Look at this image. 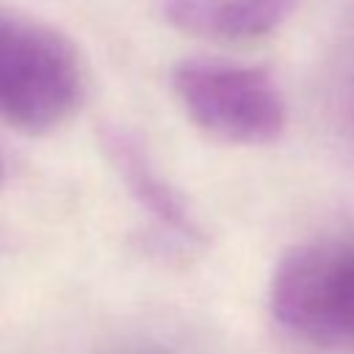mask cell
<instances>
[{
    "mask_svg": "<svg viewBox=\"0 0 354 354\" xmlns=\"http://www.w3.org/2000/svg\"><path fill=\"white\" fill-rule=\"evenodd\" d=\"M83 66L69 39L44 22L0 8V119L44 133L75 113Z\"/></svg>",
    "mask_w": 354,
    "mask_h": 354,
    "instance_id": "1",
    "label": "cell"
},
{
    "mask_svg": "<svg viewBox=\"0 0 354 354\" xmlns=\"http://www.w3.org/2000/svg\"><path fill=\"white\" fill-rule=\"evenodd\" d=\"M171 88L196 127L230 144H271L288 124V105L271 72L224 58H185Z\"/></svg>",
    "mask_w": 354,
    "mask_h": 354,
    "instance_id": "2",
    "label": "cell"
},
{
    "mask_svg": "<svg viewBox=\"0 0 354 354\" xmlns=\"http://www.w3.org/2000/svg\"><path fill=\"white\" fill-rule=\"evenodd\" d=\"M102 144H105V152H108L111 163L116 166V171L122 174L124 185L130 188V194L136 196V202L141 207H147L174 235H180L185 241L199 238V227H196L185 199L155 169V163L149 160L147 149L138 144L136 136L116 127V130H105Z\"/></svg>",
    "mask_w": 354,
    "mask_h": 354,
    "instance_id": "5",
    "label": "cell"
},
{
    "mask_svg": "<svg viewBox=\"0 0 354 354\" xmlns=\"http://www.w3.org/2000/svg\"><path fill=\"white\" fill-rule=\"evenodd\" d=\"M160 6L183 33L213 41H254L279 30L299 0H160Z\"/></svg>",
    "mask_w": 354,
    "mask_h": 354,
    "instance_id": "4",
    "label": "cell"
},
{
    "mask_svg": "<svg viewBox=\"0 0 354 354\" xmlns=\"http://www.w3.org/2000/svg\"><path fill=\"white\" fill-rule=\"evenodd\" d=\"M0 180H3V160H0Z\"/></svg>",
    "mask_w": 354,
    "mask_h": 354,
    "instance_id": "6",
    "label": "cell"
},
{
    "mask_svg": "<svg viewBox=\"0 0 354 354\" xmlns=\"http://www.w3.org/2000/svg\"><path fill=\"white\" fill-rule=\"evenodd\" d=\"M271 313L318 346L354 348V241H315L290 249L271 277Z\"/></svg>",
    "mask_w": 354,
    "mask_h": 354,
    "instance_id": "3",
    "label": "cell"
}]
</instances>
